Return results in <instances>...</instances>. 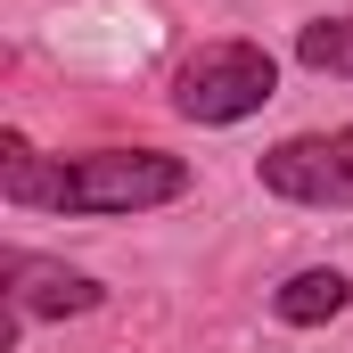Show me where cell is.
<instances>
[{"label":"cell","mask_w":353,"mask_h":353,"mask_svg":"<svg viewBox=\"0 0 353 353\" xmlns=\"http://www.w3.org/2000/svg\"><path fill=\"white\" fill-rule=\"evenodd\" d=\"M189 189V165L165 148H90L50 173V214H148Z\"/></svg>","instance_id":"obj_1"},{"label":"cell","mask_w":353,"mask_h":353,"mask_svg":"<svg viewBox=\"0 0 353 353\" xmlns=\"http://www.w3.org/2000/svg\"><path fill=\"white\" fill-rule=\"evenodd\" d=\"M271 90H279V66H271L263 41H197L173 74V107L189 123H239Z\"/></svg>","instance_id":"obj_2"},{"label":"cell","mask_w":353,"mask_h":353,"mask_svg":"<svg viewBox=\"0 0 353 353\" xmlns=\"http://www.w3.org/2000/svg\"><path fill=\"white\" fill-rule=\"evenodd\" d=\"M345 296H353V279L337 263H312V271H296L279 296H271V312L288 321V329H321V321H337L345 312Z\"/></svg>","instance_id":"obj_5"},{"label":"cell","mask_w":353,"mask_h":353,"mask_svg":"<svg viewBox=\"0 0 353 353\" xmlns=\"http://www.w3.org/2000/svg\"><path fill=\"white\" fill-rule=\"evenodd\" d=\"M263 189L288 205H353V123L345 132H296L263 148Z\"/></svg>","instance_id":"obj_3"},{"label":"cell","mask_w":353,"mask_h":353,"mask_svg":"<svg viewBox=\"0 0 353 353\" xmlns=\"http://www.w3.org/2000/svg\"><path fill=\"white\" fill-rule=\"evenodd\" d=\"M8 337L0 345H17V329L25 321H66V312H99V279L90 271H66V263H41V255H8Z\"/></svg>","instance_id":"obj_4"},{"label":"cell","mask_w":353,"mask_h":353,"mask_svg":"<svg viewBox=\"0 0 353 353\" xmlns=\"http://www.w3.org/2000/svg\"><path fill=\"white\" fill-rule=\"evenodd\" d=\"M296 58H304L312 74H353V17H321V25H304V33H296Z\"/></svg>","instance_id":"obj_6"}]
</instances>
